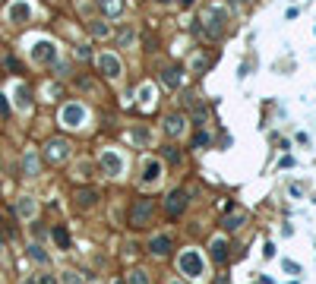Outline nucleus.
Wrapping results in <instances>:
<instances>
[{"mask_svg":"<svg viewBox=\"0 0 316 284\" xmlns=\"http://www.w3.org/2000/svg\"><path fill=\"white\" fill-rule=\"evenodd\" d=\"M209 249H212V259L215 262H225L228 259V240H225V237H215V240L209 243Z\"/></svg>","mask_w":316,"mask_h":284,"instance_id":"obj_16","label":"nucleus"},{"mask_svg":"<svg viewBox=\"0 0 316 284\" xmlns=\"http://www.w3.org/2000/svg\"><path fill=\"white\" fill-rule=\"evenodd\" d=\"M98 70H102V76H107V79H117L124 66H120L117 54H98Z\"/></svg>","mask_w":316,"mask_h":284,"instance_id":"obj_6","label":"nucleus"},{"mask_svg":"<svg viewBox=\"0 0 316 284\" xmlns=\"http://www.w3.org/2000/svg\"><path fill=\"white\" fill-rule=\"evenodd\" d=\"M152 95H155V89H152V85L146 82L143 89H139V104H152Z\"/></svg>","mask_w":316,"mask_h":284,"instance_id":"obj_24","label":"nucleus"},{"mask_svg":"<svg viewBox=\"0 0 316 284\" xmlns=\"http://www.w3.org/2000/svg\"><path fill=\"white\" fill-rule=\"evenodd\" d=\"M102 171L107 177H120V171H124V158H120L117 152H102Z\"/></svg>","mask_w":316,"mask_h":284,"instance_id":"obj_8","label":"nucleus"},{"mask_svg":"<svg viewBox=\"0 0 316 284\" xmlns=\"http://www.w3.org/2000/svg\"><path fill=\"white\" fill-rule=\"evenodd\" d=\"M171 246H174V243H171V237H168V234L152 237V243H149V249H152L155 256H168V253H171Z\"/></svg>","mask_w":316,"mask_h":284,"instance_id":"obj_12","label":"nucleus"},{"mask_svg":"<svg viewBox=\"0 0 316 284\" xmlns=\"http://www.w3.org/2000/svg\"><path fill=\"white\" fill-rule=\"evenodd\" d=\"M60 281H63V284H83V281L76 278V272H66V275H63V278H60Z\"/></svg>","mask_w":316,"mask_h":284,"instance_id":"obj_26","label":"nucleus"},{"mask_svg":"<svg viewBox=\"0 0 316 284\" xmlns=\"http://www.w3.org/2000/svg\"><path fill=\"white\" fill-rule=\"evenodd\" d=\"M32 60L35 63H54L57 60V47H54V41H35V47H32Z\"/></svg>","mask_w":316,"mask_h":284,"instance_id":"obj_5","label":"nucleus"},{"mask_svg":"<svg viewBox=\"0 0 316 284\" xmlns=\"http://www.w3.org/2000/svg\"><path fill=\"white\" fill-rule=\"evenodd\" d=\"M6 16H10V22H29V16H32V6L29 3H22V0H16V3L6 10Z\"/></svg>","mask_w":316,"mask_h":284,"instance_id":"obj_10","label":"nucleus"},{"mask_svg":"<svg viewBox=\"0 0 316 284\" xmlns=\"http://www.w3.org/2000/svg\"><path fill=\"white\" fill-rule=\"evenodd\" d=\"M285 272H294V275H300V265H294L291 259H285Z\"/></svg>","mask_w":316,"mask_h":284,"instance_id":"obj_30","label":"nucleus"},{"mask_svg":"<svg viewBox=\"0 0 316 284\" xmlns=\"http://www.w3.org/2000/svg\"><path fill=\"white\" fill-rule=\"evenodd\" d=\"M22 284H38V278H35V275H29V278H25Z\"/></svg>","mask_w":316,"mask_h":284,"instance_id":"obj_31","label":"nucleus"},{"mask_svg":"<svg viewBox=\"0 0 316 284\" xmlns=\"http://www.w3.org/2000/svg\"><path fill=\"white\" fill-rule=\"evenodd\" d=\"M187 189H174V193H168V199H165V212L171 215V218H180V215L187 212Z\"/></svg>","mask_w":316,"mask_h":284,"instance_id":"obj_4","label":"nucleus"},{"mask_svg":"<svg viewBox=\"0 0 316 284\" xmlns=\"http://www.w3.org/2000/svg\"><path fill=\"white\" fill-rule=\"evenodd\" d=\"M168 284H180V281H168Z\"/></svg>","mask_w":316,"mask_h":284,"instance_id":"obj_33","label":"nucleus"},{"mask_svg":"<svg viewBox=\"0 0 316 284\" xmlns=\"http://www.w3.org/2000/svg\"><path fill=\"white\" fill-rule=\"evenodd\" d=\"M98 6L105 10V16H117L120 13V0H98Z\"/></svg>","mask_w":316,"mask_h":284,"instance_id":"obj_20","label":"nucleus"},{"mask_svg":"<svg viewBox=\"0 0 316 284\" xmlns=\"http://www.w3.org/2000/svg\"><path fill=\"white\" fill-rule=\"evenodd\" d=\"M29 256H32L35 262H48V253H44V249L38 246V243H32V246H29Z\"/></svg>","mask_w":316,"mask_h":284,"instance_id":"obj_23","label":"nucleus"},{"mask_svg":"<svg viewBox=\"0 0 316 284\" xmlns=\"http://www.w3.org/2000/svg\"><path fill=\"white\" fill-rule=\"evenodd\" d=\"M152 212H155V202L152 199H136L130 208V227H143L152 218Z\"/></svg>","mask_w":316,"mask_h":284,"instance_id":"obj_3","label":"nucleus"},{"mask_svg":"<svg viewBox=\"0 0 316 284\" xmlns=\"http://www.w3.org/2000/svg\"><path fill=\"white\" fill-rule=\"evenodd\" d=\"M111 284H126V281H117V278H114V281H111Z\"/></svg>","mask_w":316,"mask_h":284,"instance_id":"obj_32","label":"nucleus"},{"mask_svg":"<svg viewBox=\"0 0 316 284\" xmlns=\"http://www.w3.org/2000/svg\"><path fill=\"white\" fill-rule=\"evenodd\" d=\"M130 38H133V29H130V25H126V29L120 32V44H130Z\"/></svg>","mask_w":316,"mask_h":284,"instance_id":"obj_28","label":"nucleus"},{"mask_svg":"<svg viewBox=\"0 0 316 284\" xmlns=\"http://www.w3.org/2000/svg\"><path fill=\"white\" fill-rule=\"evenodd\" d=\"M161 3H171V0H161Z\"/></svg>","mask_w":316,"mask_h":284,"instance_id":"obj_34","label":"nucleus"},{"mask_svg":"<svg viewBox=\"0 0 316 284\" xmlns=\"http://www.w3.org/2000/svg\"><path fill=\"white\" fill-rule=\"evenodd\" d=\"M89 32H92V35H95V38H107V35H111V29H107L105 22H95V19H92V22H89Z\"/></svg>","mask_w":316,"mask_h":284,"instance_id":"obj_22","label":"nucleus"},{"mask_svg":"<svg viewBox=\"0 0 316 284\" xmlns=\"http://www.w3.org/2000/svg\"><path fill=\"white\" fill-rule=\"evenodd\" d=\"M76 199H79V205H95L98 193H95V189H79V193H76Z\"/></svg>","mask_w":316,"mask_h":284,"instance_id":"obj_18","label":"nucleus"},{"mask_svg":"<svg viewBox=\"0 0 316 284\" xmlns=\"http://www.w3.org/2000/svg\"><path fill=\"white\" fill-rule=\"evenodd\" d=\"M0 240H3V231H0Z\"/></svg>","mask_w":316,"mask_h":284,"instance_id":"obj_35","label":"nucleus"},{"mask_svg":"<svg viewBox=\"0 0 316 284\" xmlns=\"http://www.w3.org/2000/svg\"><path fill=\"white\" fill-rule=\"evenodd\" d=\"M177 268H180V275H187V278H203L206 275V262H203V256H199L196 249H184L180 259H177Z\"/></svg>","mask_w":316,"mask_h":284,"instance_id":"obj_1","label":"nucleus"},{"mask_svg":"<svg viewBox=\"0 0 316 284\" xmlns=\"http://www.w3.org/2000/svg\"><path fill=\"white\" fill-rule=\"evenodd\" d=\"M184 123H187L184 114H171V117L165 120V133L168 136H180V133H184Z\"/></svg>","mask_w":316,"mask_h":284,"instance_id":"obj_14","label":"nucleus"},{"mask_svg":"<svg viewBox=\"0 0 316 284\" xmlns=\"http://www.w3.org/2000/svg\"><path fill=\"white\" fill-rule=\"evenodd\" d=\"M54 243H57L60 249L70 246V234H66V227H54Z\"/></svg>","mask_w":316,"mask_h":284,"instance_id":"obj_19","label":"nucleus"},{"mask_svg":"<svg viewBox=\"0 0 316 284\" xmlns=\"http://www.w3.org/2000/svg\"><path fill=\"white\" fill-rule=\"evenodd\" d=\"M193 145H209V133H196V139H193Z\"/></svg>","mask_w":316,"mask_h":284,"instance_id":"obj_27","label":"nucleus"},{"mask_svg":"<svg viewBox=\"0 0 316 284\" xmlns=\"http://www.w3.org/2000/svg\"><path fill=\"white\" fill-rule=\"evenodd\" d=\"M158 180H161V161H158V158H149V161L143 164V177H139V183L149 189V186H155Z\"/></svg>","mask_w":316,"mask_h":284,"instance_id":"obj_7","label":"nucleus"},{"mask_svg":"<svg viewBox=\"0 0 316 284\" xmlns=\"http://www.w3.org/2000/svg\"><path fill=\"white\" fill-rule=\"evenodd\" d=\"M22 174L25 177H35L38 174V152L35 148H29V152L22 155Z\"/></svg>","mask_w":316,"mask_h":284,"instance_id":"obj_13","label":"nucleus"},{"mask_svg":"<svg viewBox=\"0 0 316 284\" xmlns=\"http://www.w3.org/2000/svg\"><path fill=\"white\" fill-rule=\"evenodd\" d=\"M244 221H247V215H231V218L225 221V227H228V231H237V227L244 224Z\"/></svg>","mask_w":316,"mask_h":284,"instance_id":"obj_25","label":"nucleus"},{"mask_svg":"<svg viewBox=\"0 0 316 284\" xmlns=\"http://www.w3.org/2000/svg\"><path fill=\"white\" fill-rule=\"evenodd\" d=\"M35 212H38V202L32 199V196H22V199L16 202V215L22 221H32V218H35Z\"/></svg>","mask_w":316,"mask_h":284,"instance_id":"obj_9","label":"nucleus"},{"mask_svg":"<svg viewBox=\"0 0 316 284\" xmlns=\"http://www.w3.org/2000/svg\"><path fill=\"white\" fill-rule=\"evenodd\" d=\"M13 98H16V107H19V111H29V107H32V92H29V85H16Z\"/></svg>","mask_w":316,"mask_h":284,"instance_id":"obj_15","label":"nucleus"},{"mask_svg":"<svg viewBox=\"0 0 316 284\" xmlns=\"http://www.w3.org/2000/svg\"><path fill=\"white\" fill-rule=\"evenodd\" d=\"M35 278H38V284H57L54 275H35Z\"/></svg>","mask_w":316,"mask_h":284,"instance_id":"obj_29","label":"nucleus"},{"mask_svg":"<svg viewBox=\"0 0 316 284\" xmlns=\"http://www.w3.org/2000/svg\"><path fill=\"white\" fill-rule=\"evenodd\" d=\"M60 123H63V126H73V130H76V126H83L85 123V107L79 104V101L63 104V107H60Z\"/></svg>","mask_w":316,"mask_h":284,"instance_id":"obj_2","label":"nucleus"},{"mask_svg":"<svg viewBox=\"0 0 316 284\" xmlns=\"http://www.w3.org/2000/svg\"><path fill=\"white\" fill-rule=\"evenodd\" d=\"M161 79H165L168 89H177V85H180V66H171V70H165V76H161Z\"/></svg>","mask_w":316,"mask_h":284,"instance_id":"obj_17","label":"nucleus"},{"mask_svg":"<svg viewBox=\"0 0 316 284\" xmlns=\"http://www.w3.org/2000/svg\"><path fill=\"white\" fill-rule=\"evenodd\" d=\"M126 284H149V275H146L143 268H133V272L126 275Z\"/></svg>","mask_w":316,"mask_h":284,"instance_id":"obj_21","label":"nucleus"},{"mask_svg":"<svg viewBox=\"0 0 316 284\" xmlns=\"http://www.w3.org/2000/svg\"><path fill=\"white\" fill-rule=\"evenodd\" d=\"M66 155H70V142H63V139H51L48 142V158L51 161H63Z\"/></svg>","mask_w":316,"mask_h":284,"instance_id":"obj_11","label":"nucleus"}]
</instances>
